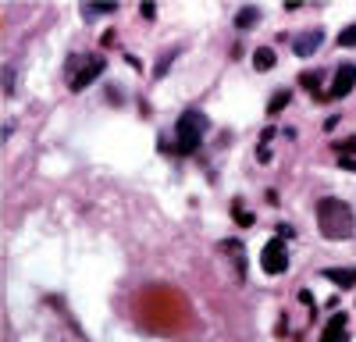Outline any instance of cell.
<instances>
[{
  "instance_id": "1",
  "label": "cell",
  "mask_w": 356,
  "mask_h": 342,
  "mask_svg": "<svg viewBox=\"0 0 356 342\" xmlns=\"http://www.w3.org/2000/svg\"><path fill=\"white\" fill-rule=\"evenodd\" d=\"M317 228H321V236L332 239V243L353 239V232H356V214H353V207L346 204V200L324 196L321 204H317Z\"/></svg>"
},
{
  "instance_id": "2",
  "label": "cell",
  "mask_w": 356,
  "mask_h": 342,
  "mask_svg": "<svg viewBox=\"0 0 356 342\" xmlns=\"http://www.w3.org/2000/svg\"><path fill=\"white\" fill-rule=\"evenodd\" d=\"M207 129H211V122H207V114H203V111H186L182 118H178V125H175L178 154H193V150H200V142H203Z\"/></svg>"
},
{
  "instance_id": "3",
  "label": "cell",
  "mask_w": 356,
  "mask_h": 342,
  "mask_svg": "<svg viewBox=\"0 0 356 342\" xmlns=\"http://www.w3.org/2000/svg\"><path fill=\"white\" fill-rule=\"evenodd\" d=\"M260 268H264L267 275H285V271H289V246H285V239H271V243L264 246Z\"/></svg>"
},
{
  "instance_id": "4",
  "label": "cell",
  "mask_w": 356,
  "mask_h": 342,
  "mask_svg": "<svg viewBox=\"0 0 356 342\" xmlns=\"http://www.w3.org/2000/svg\"><path fill=\"white\" fill-rule=\"evenodd\" d=\"M353 86H356V65H339V68H335V79H332L328 97L342 100V97H349V93H353Z\"/></svg>"
},
{
  "instance_id": "5",
  "label": "cell",
  "mask_w": 356,
  "mask_h": 342,
  "mask_svg": "<svg viewBox=\"0 0 356 342\" xmlns=\"http://www.w3.org/2000/svg\"><path fill=\"white\" fill-rule=\"evenodd\" d=\"M104 68H107V61H104V57H89V61L75 72V79H72V90L79 93V90H86V86L89 82H93V79H100L104 75Z\"/></svg>"
},
{
  "instance_id": "6",
  "label": "cell",
  "mask_w": 356,
  "mask_h": 342,
  "mask_svg": "<svg viewBox=\"0 0 356 342\" xmlns=\"http://www.w3.org/2000/svg\"><path fill=\"white\" fill-rule=\"evenodd\" d=\"M321 43H324V33H321V28H310V33H303V36L292 40V50H296V57H310Z\"/></svg>"
},
{
  "instance_id": "7",
  "label": "cell",
  "mask_w": 356,
  "mask_h": 342,
  "mask_svg": "<svg viewBox=\"0 0 356 342\" xmlns=\"http://www.w3.org/2000/svg\"><path fill=\"white\" fill-rule=\"evenodd\" d=\"M321 342H349V335H346V314L335 310V318L328 321V328H324Z\"/></svg>"
},
{
  "instance_id": "8",
  "label": "cell",
  "mask_w": 356,
  "mask_h": 342,
  "mask_svg": "<svg viewBox=\"0 0 356 342\" xmlns=\"http://www.w3.org/2000/svg\"><path fill=\"white\" fill-rule=\"evenodd\" d=\"M324 278L349 289V285H356V268H324Z\"/></svg>"
},
{
  "instance_id": "9",
  "label": "cell",
  "mask_w": 356,
  "mask_h": 342,
  "mask_svg": "<svg viewBox=\"0 0 356 342\" xmlns=\"http://www.w3.org/2000/svg\"><path fill=\"white\" fill-rule=\"evenodd\" d=\"M275 61H278V57H275V50H271V47H260V50L253 54V68H257V72H271V68H275Z\"/></svg>"
},
{
  "instance_id": "10",
  "label": "cell",
  "mask_w": 356,
  "mask_h": 342,
  "mask_svg": "<svg viewBox=\"0 0 356 342\" xmlns=\"http://www.w3.org/2000/svg\"><path fill=\"white\" fill-rule=\"evenodd\" d=\"M257 18H260V8H243L239 15H235V25H239V28H250Z\"/></svg>"
},
{
  "instance_id": "11",
  "label": "cell",
  "mask_w": 356,
  "mask_h": 342,
  "mask_svg": "<svg viewBox=\"0 0 356 342\" xmlns=\"http://www.w3.org/2000/svg\"><path fill=\"white\" fill-rule=\"evenodd\" d=\"M317 82H321L317 72H303V75H300V86H303V90H310V93H317ZM317 97H321V93H317Z\"/></svg>"
},
{
  "instance_id": "12",
  "label": "cell",
  "mask_w": 356,
  "mask_h": 342,
  "mask_svg": "<svg viewBox=\"0 0 356 342\" xmlns=\"http://www.w3.org/2000/svg\"><path fill=\"white\" fill-rule=\"evenodd\" d=\"M232 214H235V221H239V225H246V228L253 225V214H250L243 204H235V207H232Z\"/></svg>"
},
{
  "instance_id": "13",
  "label": "cell",
  "mask_w": 356,
  "mask_h": 342,
  "mask_svg": "<svg viewBox=\"0 0 356 342\" xmlns=\"http://www.w3.org/2000/svg\"><path fill=\"white\" fill-rule=\"evenodd\" d=\"M339 47H356V25H349V28L339 33Z\"/></svg>"
},
{
  "instance_id": "14",
  "label": "cell",
  "mask_w": 356,
  "mask_h": 342,
  "mask_svg": "<svg viewBox=\"0 0 356 342\" xmlns=\"http://www.w3.org/2000/svg\"><path fill=\"white\" fill-rule=\"evenodd\" d=\"M285 104H289V90H285V93H278V97H271V104H267V114H278Z\"/></svg>"
},
{
  "instance_id": "15",
  "label": "cell",
  "mask_w": 356,
  "mask_h": 342,
  "mask_svg": "<svg viewBox=\"0 0 356 342\" xmlns=\"http://www.w3.org/2000/svg\"><path fill=\"white\" fill-rule=\"evenodd\" d=\"M353 150H356V136H353V139H346V142H339V157H349Z\"/></svg>"
},
{
  "instance_id": "16",
  "label": "cell",
  "mask_w": 356,
  "mask_h": 342,
  "mask_svg": "<svg viewBox=\"0 0 356 342\" xmlns=\"http://www.w3.org/2000/svg\"><path fill=\"white\" fill-rule=\"evenodd\" d=\"M339 164H342L346 171H356V161H353V157H339Z\"/></svg>"
}]
</instances>
